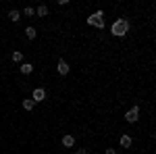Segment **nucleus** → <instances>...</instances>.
<instances>
[{"label": "nucleus", "instance_id": "7", "mask_svg": "<svg viewBox=\"0 0 156 154\" xmlns=\"http://www.w3.org/2000/svg\"><path fill=\"white\" fill-rule=\"evenodd\" d=\"M60 142H62L65 148H73V146H75V138H73L71 133H67V135H62V140H60Z\"/></svg>", "mask_w": 156, "mask_h": 154}, {"label": "nucleus", "instance_id": "10", "mask_svg": "<svg viewBox=\"0 0 156 154\" xmlns=\"http://www.w3.org/2000/svg\"><path fill=\"white\" fill-rule=\"evenodd\" d=\"M36 15L37 17H46V15H48V6H46V4H40L36 9Z\"/></svg>", "mask_w": 156, "mask_h": 154}, {"label": "nucleus", "instance_id": "12", "mask_svg": "<svg viewBox=\"0 0 156 154\" xmlns=\"http://www.w3.org/2000/svg\"><path fill=\"white\" fill-rule=\"evenodd\" d=\"M11 59L15 60V63H23V52H19V50H15L11 54Z\"/></svg>", "mask_w": 156, "mask_h": 154}, {"label": "nucleus", "instance_id": "14", "mask_svg": "<svg viewBox=\"0 0 156 154\" xmlns=\"http://www.w3.org/2000/svg\"><path fill=\"white\" fill-rule=\"evenodd\" d=\"M23 15H25V17H34V15H36V9H31V6H25V9H23Z\"/></svg>", "mask_w": 156, "mask_h": 154}, {"label": "nucleus", "instance_id": "1", "mask_svg": "<svg viewBox=\"0 0 156 154\" xmlns=\"http://www.w3.org/2000/svg\"><path fill=\"white\" fill-rule=\"evenodd\" d=\"M129 21L127 19H117L115 23H112V27H110V34L115 38H125L127 34H129Z\"/></svg>", "mask_w": 156, "mask_h": 154}, {"label": "nucleus", "instance_id": "16", "mask_svg": "<svg viewBox=\"0 0 156 154\" xmlns=\"http://www.w3.org/2000/svg\"><path fill=\"white\" fill-rule=\"evenodd\" d=\"M75 154H87V150H85V148H79V150H77Z\"/></svg>", "mask_w": 156, "mask_h": 154}, {"label": "nucleus", "instance_id": "2", "mask_svg": "<svg viewBox=\"0 0 156 154\" xmlns=\"http://www.w3.org/2000/svg\"><path fill=\"white\" fill-rule=\"evenodd\" d=\"M87 25L98 27V29H104V11H96L94 15L87 17Z\"/></svg>", "mask_w": 156, "mask_h": 154}, {"label": "nucleus", "instance_id": "4", "mask_svg": "<svg viewBox=\"0 0 156 154\" xmlns=\"http://www.w3.org/2000/svg\"><path fill=\"white\" fill-rule=\"evenodd\" d=\"M31 100H34V102H44V100H46V90H44V88H36V90H34V94H31Z\"/></svg>", "mask_w": 156, "mask_h": 154}, {"label": "nucleus", "instance_id": "5", "mask_svg": "<svg viewBox=\"0 0 156 154\" xmlns=\"http://www.w3.org/2000/svg\"><path fill=\"white\" fill-rule=\"evenodd\" d=\"M56 71H58V75H67V73H69V63L60 59L58 63H56Z\"/></svg>", "mask_w": 156, "mask_h": 154}, {"label": "nucleus", "instance_id": "8", "mask_svg": "<svg viewBox=\"0 0 156 154\" xmlns=\"http://www.w3.org/2000/svg\"><path fill=\"white\" fill-rule=\"evenodd\" d=\"M19 71L23 73V75H31V73H34V65H31V63H21Z\"/></svg>", "mask_w": 156, "mask_h": 154}, {"label": "nucleus", "instance_id": "6", "mask_svg": "<svg viewBox=\"0 0 156 154\" xmlns=\"http://www.w3.org/2000/svg\"><path fill=\"white\" fill-rule=\"evenodd\" d=\"M119 144H121V148H131V144H133V140H131V135H127V133H123L121 135V140H119Z\"/></svg>", "mask_w": 156, "mask_h": 154}, {"label": "nucleus", "instance_id": "3", "mask_svg": "<svg viewBox=\"0 0 156 154\" xmlns=\"http://www.w3.org/2000/svg\"><path fill=\"white\" fill-rule=\"evenodd\" d=\"M137 119H140V106H131L125 113V121H127V123H135Z\"/></svg>", "mask_w": 156, "mask_h": 154}, {"label": "nucleus", "instance_id": "9", "mask_svg": "<svg viewBox=\"0 0 156 154\" xmlns=\"http://www.w3.org/2000/svg\"><path fill=\"white\" fill-rule=\"evenodd\" d=\"M21 106H23L25 110H34V106H36V102H34L31 98H25L23 102H21Z\"/></svg>", "mask_w": 156, "mask_h": 154}, {"label": "nucleus", "instance_id": "13", "mask_svg": "<svg viewBox=\"0 0 156 154\" xmlns=\"http://www.w3.org/2000/svg\"><path fill=\"white\" fill-rule=\"evenodd\" d=\"M9 17H11L12 23H17V21L21 19V13H19V11H11V13H9Z\"/></svg>", "mask_w": 156, "mask_h": 154}, {"label": "nucleus", "instance_id": "11", "mask_svg": "<svg viewBox=\"0 0 156 154\" xmlns=\"http://www.w3.org/2000/svg\"><path fill=\"white\" fill-rule=\"evenodd\" d=\"M25 36H27V40H36V36H37L36 27H27L25 29Z\"/></svg>", "mask_w": 156, "mask_h": 154}, {"label": "nucleus", "instance_id": "15", "mask_svg": "<svg viewBox=\"0 0 156 154\" xmlns=\"http://www.w3.org/2000/svg\"><path fill=\"white\" fill-rule=\"evenodd\" d=\"M104 154H117V150H112V148H106V150H104Z\"/></svg>", "mask_w": 156, "mask_h": 154}]
</instances>
